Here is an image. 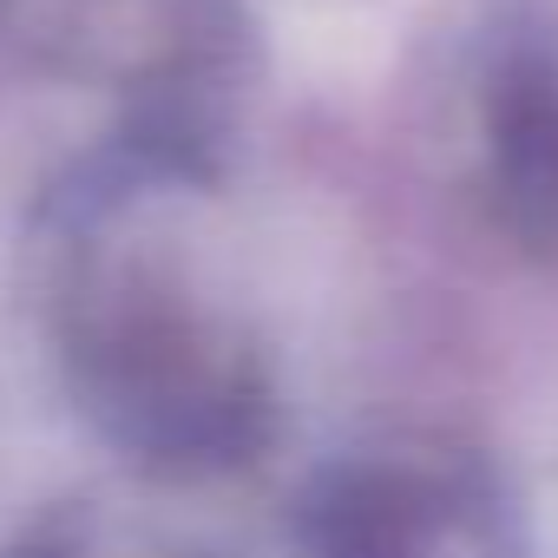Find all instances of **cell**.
I'll list each match as a JSON object with an SVG mask.
<instances>
[{"mask_svg": "<svg viewBox=\"0 0 558 558\" xmlns=\"http://www.w3.org/2000/svg\"><path fill=\"white\" fill-rule=\"evenodd\" d=\"M60 349L80 414L145 473H223L269 440V381L256 355L145 276L73 290Z\"/></svg>", "mask_w": 558, "mask_h": 558, "instance_id": "cell-1", "label": "cell"}, {"mask_svg": "<svg viewBox=\"0 0 558 558\" xmlns=\"http://www.w3.org/2000/svg\"><path fill=\"white\" fill-rule=\"evenodd\" d=\"M506 545V512L473 473L336 460L303 499L310 558H480Z\"/></svg>", "mask_w": 558, "mask_h": 558, "instance_id": "cell-2", "label": "cell"}, {"mask_svg": "<svg viewBox=\"0 0 558 558\" xmlns=\"http://www.w3.org/2000/svg\"><path fill=\"white\" fill-rule=\"evenodd\" d=\"M486 184L499 223L558 256V40L512 27L486 60Z\"/></svg>", "mask_w": 558, "mask_h": 558, "instance_id": "cell-3", "label": "cell"}, {"mask_svg": "<svg viewBox=\"0 0 558 558\" xmlns=\"http://www.w3.org/2000/svg\"><path fill=\"white\" fill-rule=\"evenodd\" d=\"M14 558H66L60 545H27V551H14Z\"/></svg>", "mask_w": 558, "mask_h": 558, "instance_id": "cell-4", "label": "cell"}]
</instances>
